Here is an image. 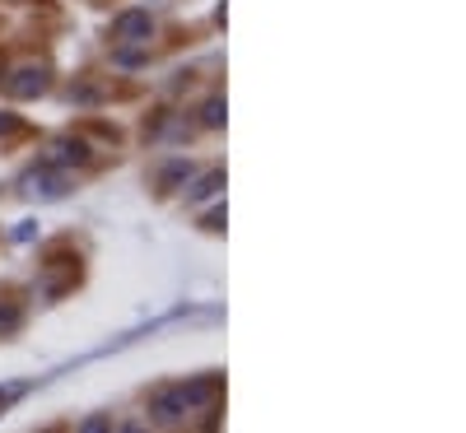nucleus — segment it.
Here are the masks:
<instances>
[{
	"label": "nucleus",
	"mask_w": 466,
	"mask_h": 433,
	"mask_svg": "<svg viewBox=\"0 0 466 433\" xmlns=\"http://www.w3.org/2000/svg\"><path fill=\"white\" fill-rule=\"evenodd\" d=\"M121 433H145V429H140V424H131V429H121Z\"/></svg>",
	"instance_id": "obj_10"
},
{
	"label": "nucleus",
	"mask_w": 466,
	"mask_h": 433,
	"mask_svg": "<svg viewBox=\"0 0 466 433\" xmlns=\"http://www.w3.org/2000/svg\"><path fill=\"white\" fill-rule=\"evenodd\" d=\"M52 163H85L89 159V150L79 140H61V144H52V154H47Z\"/></svg>",
	"instance_id": "obj_4"
},
{
	"label": "nucleus",
	"mask_w": 466,
	"mask_h": 433,
	"mask_svg": "<svg viewBox=\"0 0 466 433\" xmlns=\"http://www.w3.org/2000/svg\"><path fill=\"white\" fill-rule=\"evenodd\" d=\"M47 89V66H19L10 75V94L14 98H37Z\"/></svg>",
	"instance_id": "obj_2"
},
{
	"label": "nucleus",
	"mask_w": 466,
	"mask_h": 433,
	"mask_svg": "<svg viewBox=\"0 0 466 433\" xmlns=\"http://www.w3.org/2000/svg\"><path fill=\"white\" fill-rule=\"evenodd\" d=\"M79 433H112V420L108 415H89L85 424H79Z\"/></svg>",
	"instance_id": "obj_7"
},
{
	"label": "nucleus",
	"mask_w": 466,
	"mask_h": 433,
	"mask_svg": "<svg viewBox=\"0 0 466 433\" xmlns=\"http://www.w3.org/2000/svg\"><path fill=\"white\" fill-rule=\"evenodd\" d=\"M24 192L29 196H37V200H61V196H66V177H61V173H29L24 177Z\"/></svg>",
	"instance_id": "obj_3"
},
{
	"label": "nucleus",
	"mask_w": 466,
	"mask_h": 433,
	"mask_svg": "<svg viewBox=\"0 0 466 433\" xmlns=\"http://www.w3.org/2000/svg\"><path fill=\"white\" fill-rule=\"evenodd\" d=\"M10 127H14V117H10V112H0V131H10Z\"/></svg>",
	"instance_id": "obj_9"
},
{
	"label": "nucleus",
	"mask_w": 466,
	"mask_h": 433,
	"mask_svg": "<svg viewBox=\"0 0 466 433\" xmlns=\"http://www.w3.org/2000/svg\"><path fill=\"white\" fill-rule=\"evenodd\" d=\"M150 33H154V24H150L145 10H127V14L112 19V37H117V43H150Z\"/></svg>",
	"instance_id": "obj_1"
},
{
	"label": "nucleus",
	"mask_w": 466,
	"mask_h": 433,
	"mask_svg": "<svg viewBox=\"0 0 466 433\" xmlns=\"http://www.w3.org/2000/svg\"><path fill=\"white\" fill-rule=\"evenodd\" d=\"M200 121H206V127H219V121H225V102L210 98V102H206V112H200Z\"/></svg>",
	"instance_id": "obj_6"
},
{
	"label": "nucleus",
	"mask_w": 466,
	"mask_h": 433,
	"mask_svg": "<svg viewBox=\"0 0 466 433\" xmlns=\"http://www.w3.org/2000/svg\"><path fill=\"white\" fill-rule=\"evenodd\" d=\"M0 326H5V331H10V326H19V313H14V307H5V313H0Z\"/></svg>",
	"instance_id": "obj_8"
},
{
	"label": "nucleus",
	"mask_w": 466,
	"mask_h": 433,
	"mask_svg": "<svg viewBox=\"0 0 466 433\" xmlns=\"http://www.w3.org/2000/svg\"><path fill=\"white\" fill-rule=\"evenodd\" d=\"M219 187H225V173H219V168H215V173H206V177H200V182H196V187L187 192V200H206V196H215Z\"/></svg>",
	"instance_id": "obj_5"
}]
</instances>
